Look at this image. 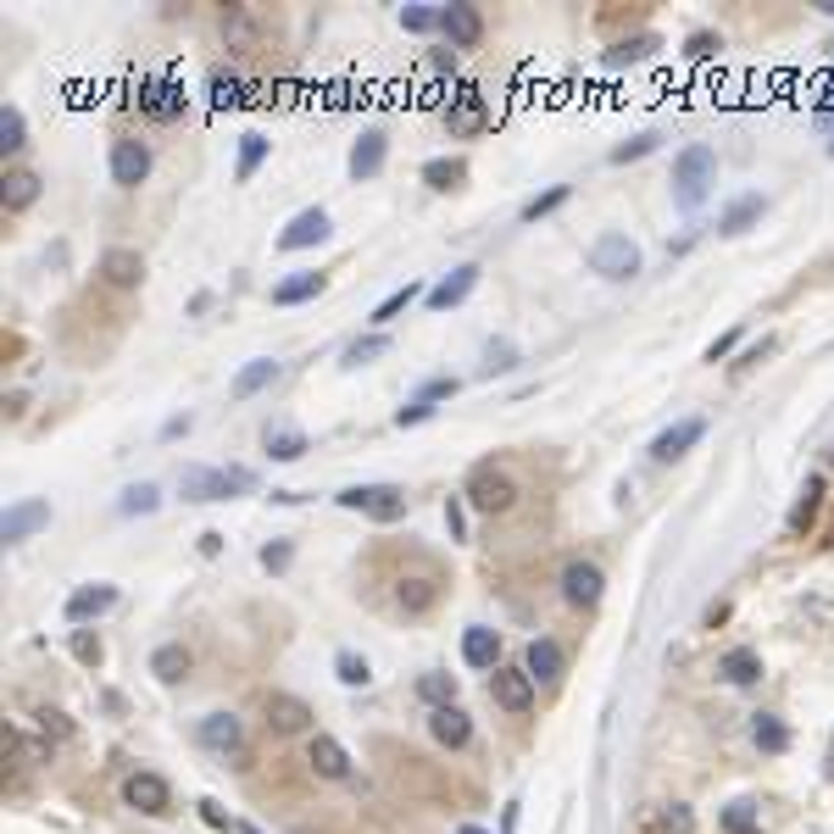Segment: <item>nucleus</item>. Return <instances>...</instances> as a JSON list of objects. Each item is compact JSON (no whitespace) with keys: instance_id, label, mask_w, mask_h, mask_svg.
Listing matches in <instances>:
<instances>
[{"instance_id":"nucleus-21","label":"nucleus","mask_w":834,"mask_h":834,"mask_svg":"<svg viewBox=\"0 0 834 834\" xmlns=\"http://www.w3.org/2000/svg\"><path fill=\"white\" fill-rule=\"evenodd\" d=\"M384 128H362V139L351 145V179H379V167H384Z\"/></svg>"},{"instance_id":"nucleus-39","label":"nucleus","mask_w":834,"mask_h":834,"mask_svg":"<svg viewBox=\"0 0 834 834\" xmlns=\"http://www.w3.org/2000/svg\"><path fill=\"white\" fill-rule=\"evenodd\" d=\"M417 295H424V284H412V279H406V284H401L395 295H384V301L373 306V323H395V317H401V312H406V306H412Z\"/></svg>"},{"instance_id":"nucleus-36","label":"nucleus","mask_w":834,"mask_h":834,"mask_svg":"<svg viewBox=\"0 0 834 834\" xmlns=\"http://www.w3.org/2000/svg\"><path fill=\"white\" fill-rule=\"evenodd\" d=\"M34 201H40V179L23 173V167H18V173H7V212H29Z\"/></svg>"},{"instance_id":"nucleus-30","label":"nucleus","mask_w":834,"mask_h":834,"mask_svg":"<svg viewBox=\"0 0 834 834\" xmlns=\"http://www.w3.org/2000/svg\"><path fill=\"white\" fill-rule=\"evenodd\" d=\"M818 507H823V478L812 473V478L801 484V500L790 507V534H807V529H812V518H818Z\"/></svg>"},{"instance_id":"nucleus-59","label":"nucleus","mask_w":834,"mask_h":834,"mask_svg":"<svg viewBox=\"0 0 834 834\" xmlns=\"http://www.w3.org/2000/svg\"><path fill=\"white\" fill-rule=\"evenodd\" d=\"M201 818H206L212 829H228V818H223V807H217V801H201Z\"/></svg>"},{"instance_id":"nucleus-43","label":"nucleus","mask_w":834,"mask_h":834,"mask_svg":"<svg viewBox=\"0 0 834 834\" xmlns=\"http://www.w3.org/2000/svg\"><path fill=\"white\" fill-rule=\"evenodd\" d=\"M723 829H729V834H763V823H757V807H751V801H734V807H723Z\"/></svg>"},{"instance_id":"nucleus-3","label":"nucleus","mask_w":834,"mask_h":834,"mask_svg":"<svg viewBox=\"0 0 834 834\" xmlns=\"http://www.w3.org/2000/svg\"><path fill=\"white\" fill-rule=\"evenodd\" d=\"M467 500H473V512H512V500H518V484H512V473L507 467H495V462H478L473 473H467V489H462Z\"/></svg>"},{"instance_id":"nucleus-14","label":"nucleus","mask_w":834,"mask_h":834,"mask_svg":"<svg viewBox=\"0 0 834 834\" xmlns=\"http://www.w3.org/2000/svg\"><path fill=\"white\" fill-rule=\"evenodd\" d=\"M112 179H117L123 190H139V184L150 179V150H145L139 139H117V145H112Z\"/></svg>"},{"instance_id":"nucleus-53","label":"nucleus","mask_w":834,"mask_h":834,"mask_svg":"<svg viewBox=\"0 0 834 834\" xmlns=\"http://www.w3.org/2000/svg\"><path fill=\"white\" fill-rule=\"evenodd\" d=\"M718 50H723V40H718V34H690V45H685V56H690V61H712Z\"/></svg>"},{"instance_id":"nucleus-27","label":"nucleus","mask_w":834,"mask_h":834,"mask_svg":"<svg viewBox=\"0 0 834 834\" xmlns=\"http://www.w3.org/2000/svg\"><path fill=\"white\" fill-rule=\"evenodd\" d=\"M424 184H429V190H462V184H467V161H462V156H435V161H424Z\"/></svg>"},{"instance_id":"nucleus-62","label":"nucleus","mask_w":834,"mask_h":834,"mask_svg":"<svg viewBox=\"0 0 834 834\" xmlns=\"http://www.w3.org/2000/svg\"><path fill=\"white\" fill-rule=\"evenodd\" d=\"M829 156H834V145H829Z\"/></svg>"},{"instance_id":"nucleus-38","label":"nucleus","mask_w":834,"mask_h":834,"mask_svg":"<svg viewBox=\"0 0 834 834\" xmlns=\"http://www.w3.org/2000/svg\"><path fill=\"white\" fill-rule=\"evenodd\" d=\"M395 596H401V607H406V612H429V607H435V596H440V584L401 578V590H395Z\"/></svg>"},{"instance_id":"nucleus-7","label":"nucleus","mask_w":834,"mask_h":834,"mask_svg":"<svg viewBox=\"0 0 834 834\" xmlns=\"http://www.w3.org/2000/svg\"><path fill=\"white\" fill-rule=\"evenodd\" d=\"M446 128H451L457 139H473V134H484V128H489V106H484V95L473 90V83H462V90L451 95V106H446Z\"/></svg>"},{"instance_id":"nucleus-25","label":"nucleus","mask_w":834,"mask_h":834,"mask_svg":"<svg viewBox=\"0 0 834 834\" xmlns=\"http://www.w3.org/2000/svg\"><path fill=\"white\" fill-rule=\"evenodd\" d=\"M279 379V362L273 357H257V362H245L239 373H234V384H228V395L234 401H250V395H257V390H268Z\"/></svg>"},{"instance_id":"nucleus-18","label":"nucleus","mask_w":834,"mask_h":834,"mask_svg":"<svg viewBox=\"0 0 834 834\" xmlns=\"http://www.w3.org/2000/svg\"><path fill=\"white\" fill-rule=\"evenodd\" d=\"M268 729L301 734V729H312V707H306L301 696H290V690H273V696H268Z\"/></svg>"},{"instance_id":"nucleus-56","label":"nucleus","mask_w":834,"mask_h":834,"mask_svg":"<svg viewBox=\"0 0 834 834\" xmlns=\"http://www.w3.org/2000/svg\"><path fill=\"white\" fill-rule=\"evenodd\" d=\"M734 346H740V328H729L723 340H712V346H707V362H723V357H729Z\"/></svg>"},{"instance_id":"nucleus-17","label":"nucleus","mask_w":834,"mask_h":834,"mask_svg":"<svg viewBox=\"0 0 834 834\" xmlns=\"http://www.w3.org/2000/svg\"><path fill=\"white\" fill-rule=\"evenodd\" d=\"M112 607H117V584H83V590L67 596V623H90Z\"/></svg>"},{"instance_id":"nucleus-13","label":"nucleus","mask_w":834,"mask_h":834,"mask_svg":"<svg viewBox=\"0 0 834 834\" xmlns=\"http://www.w3.org/2000/svg\"><path fill=\"white\" fill-rule=\"evenodd\" d=\"M50 523V500H18V507H7V523H0V540L7 545H23L29 534H40Z\"/></svg>"},{"instance_id":"nucleus-49","label":"nucleus","mask_w":834,"mask_h":834,"mask_svg":"<svg viewBox=\"0 0 834 834\" xmlns=\"http://www.w3.org/2000/svg\"><path fill=\"white\" fill-rule=\"evenodd\" d=\"M562 201H567V184H556V190H545V195H534V201L523 206V223H540V217H545V212H556Z\"/></svg>"},{"instance_id":"nucleus-2","label":"nucleus","mask_w":834,"mask_h":834,"mask_svg":"<svg viewBox=\"0 0 834 834\" xmlns=\"http://www.w3.org/2000/svg\"><path fill=\"white\" fill-rule=\"evenodd\" d=\"M257 489L250 467H184V500H234Z\"/></svg>"},{"instance_id":"nucleus-33","label":"nucleus","mask_w":834,"mask_h":834,"mask_svg":"<svg viewBox=\"0 0 834 834\" xmlns=\"http://www.w3.org/2000/svg\"><path fill=\"white\" fill-rule=\"evenodd\" d=\"M201 740H206L212 751H239V718H234V712H212V718L201 723Z\"/></svg>"},{"instance_id":"nucleus-50","label":"nucleus","mask_w":834,"mask_h":834,"mask_svg":"<svg viewBox=\"0 0 834 834\" xmlns=\"http://www.w3.org/2000/svg\"><path fill=\"white\" fill-rule=\"evenodd\" d=\"M18 145H23V112L7 106L0 112V150H18Z\"/></svg>"},{"instance_id":"nucleus-48","label":"nucleus","mask_w":834,"mask_h":834,"mask_svg":"<svg viewBox=\"0 0 834 834\" xmlns=\"http://www.w3.org/2000/svg\"><path fill=\"white\" fill-rule=\"evenodd\" d=\"M384 351H390L384 334H368V340H357V346L346 351V368H362V362H373V357H384Z\"/></svg>"},{"instance_id":"nucleus-28","label":"nucleus","mask_w":834,"mask_h":834,"mask_svg":"<svg viewBox=\"0 0 834 834\" xmlns=\"http://www.w3.org/2000/svg\"><path fill=\"white\" fill-rule=\"evenodd\" d=\"M323 290H328L323 273H295V279L273 284V306H301V301H312V295H323Z\"/></svg>"},{"instance_id":"nucleus-46","label":"nucleus","mask_w":834,"mask_h":834,"mask_svg":"<svg viewBox=\"0 0 834 834\" xmlns=\"http://www.w3.org/2000/svg\"><path fill=\"white\" fill-rule=\"evenodd\" d=\"M656 139H662V134H634V139L612 145V161H618V167H623V161H640V156H651V150H656Z\"/></svg>"},{"instance_id":"nucleus-51","label":"nucleus","mask_w":834,"mask_h":834,"mask_svg":"<svg viewBox=\"0 0 834 834\" xmlns=\"http://www.w3.org/2000/svg\"><path fill=\"white\" fill-rule=\"evenodd\" d=\"M440 18H446V7H406V12H401V23H406L412 34H424V29H435Z\"/></svg>"},{"instance_id":"nucleus-52","label":"nucleus","mask_w":834,"mask_h":834,"mask_svg":"<svg viewBox=\"0 0 834 834\" xmlns=\"http://www.w3.org/2000/svg\"><path fill=\"white\" fill-rule=\"evenodd\" d=\"M72 656H78L83 667H95V662H101V640H95L90 629H72Z\"/></svg>"},{"instance_id":"nucleus-4","label":"nucleus","mask_w":834,"mask_h":834,"mask_svg":"<svg viewBox=\"0 0 834 834\" xmlns=\"http://www.w3.org/2000/svg\"><path fill=\"white\" fill-rule=\"evenodd\" d=\"M134 101H139V112L150 117V123H173V117H184V83L173 78V72H145L139 78V90H134Z\"/></svg>"},{"instance_id":"nucleus-23","label":"nucleus","mask_w":834,"mask_h":834,"mask_svg":"<svg viewBox=\"0 0 834 834\" xmlns=\"http://www.w3.org/2000/svg\"><path fill=\"white\" fill-rule=\"evenodd\" d=\"M101 279L128 290V284H139V279H145V257H139V250H128V245H112L106 257H101Z\"/></svg>"},{"instance_id":"nucleus-31","label":"nucleus","mask_w":834,"mask_h":834,"mask_svg":"<svg viewBox=\"0 0 834 834\" xmlns=\"http://www.w3.org/2000/svg\"><path fill=\"white\" fill-rule=\"evenodd\" d=\"M751 740H757V745L768 751V757H779V751H790V729H785L774 712H757V718H751Z\"/></svg>"},{"instance_id":"nucleus-20","label":"nucleus","mask_w":834,"mask_h":834,"mask_svg":"<svg viewBox=\"0 0 834 834\" xmlns=\"http://www.w3.org/2000/svg\"><path fill=\"white\" fill-rule=\"evenodd\" d=\"M718 679H723V685H740V690H745V685H757V679H763V656L751 651V645L723 651V656H718Z\"/></svg>"},{"instance_id":"nucleus-63","label":"nucleus","mask_w":834,"mask_h":834,"mask_svg":"<svg viewBox=\"0 0 834 834\" xmlns=\"http://www.w3.org/2000/svg\"><path fill=\"white\" fill-rule=\"evenodd\" d=\"M829 50H834V40H829Z\"/></svg>"},{"instance_id":"nucleus-24","label":"nucleus","mask_w":834,"mask_h":834,"mask_svg":"<svg viewBox=\"0 0 834 834\" xmlns=\"http://www.w3.org/2000/svg\"><path fill=\"white\" fill-rule=\"evenodd\" d=\"M429 729H435V740L451 745V751L473 740V718H467L462 707H435V712H429Z\"/></svg>"},{"instance_id":"nucleus-47","label":"nucleus","mask_w":834,"mask_h":834,"mask_svg":"<svg viewBox=\"0 0 834 834\" xmlns=\"http://www.w3.org/2000/svg\"><path fill=\"white\" fill-rule=\"evenodd\" d=\"M334 667H340V679H346V685H368V679H373V667H368L357 651H340V656H334Z\"/></svg>"},{"instance_id":"nucleus-58","label":"nucleus","mask_w":834,"mask_h":834,"mask_svg":"<svg viewBox=\"0 0 834 834\" xmlns=\"http://www.w3.org/2000/svg\"><path fill=\"white\" fill-rule=\"evenodd\" d=\"M40 729H45V734H56V740H67V723H61V712H40Z\"/></svg>"},{"instance_id":"nucleus-42","label":"nucleus","mask_w":834,"mask_h":834,"mask_svg":"<svg viewBox=\"0 0 834 834\" xmlns=\"http://www.w3.org/2000/svg\"><path fill=\"white\" fill-rule=\"evenodd\" d=\"M117 507H123L128 518H134V512H156V507H161V489H156V484H128Z\"/></svg>"},{"instance_id":"nucleus-29","label":"nucleus","mask_w":834,"mask_h":834,"mask_svg":"<svg viewBox=\"0 0 834 834\" xmlns=\"http://www.w3.org/2000/svg\"><path fill=\"white\" fill-rule=\"evenodd\" d=\"M150 674H156L161 685H179V679L190 674V651H184V645H156V651H150Z\"/></svg>"},{"instance_id":"nucleus-11","label":"nucleus","mask_w":834,"mask_h":834,"mask_svg":"<svg viewBox=\"0 0 834 834\" xmlns=\"http://www.w3.org/2000/svg\"><path fill=\"white\" fill-rule=\"evenodd\" d=\"M328 234H334L328 212H323V206H306V212H295L290 228L279 234V250H306V245H323Z\"/></svg>"},{"instance_id":"nucleus-55","label":"nucleus","mask_w":834,"mask_h":834,"mask_svg":"<svg viewBox=\"0 0 834 834\" xmlns=\"http://www.w3.org/2000/svg\"><path fill=\"white\" fill-rule=\"evenodd\" d=\"M429 412H435V406H424V401H406V406L395 412V424H401V429H412V424H424Z\"/></svg>"},{"instance_id":"nucleus-12","label":"nucleus","mask_w":834,"mask_h":834,"mask_svg":"<svg viewBox=\"0 0 834 834\" xmlns=\"http://www.w3.org/2000/svg\"><path fill=\"white\" fill-rule=\"evenodd\" d=\"M223 40H228L234 56H257V45H262V18H257V7H228Z\"/></svg>"},{"instance_id":"nucleus-6","label":"nucleus","mask_w":834,"mask_h":834,"mask_svg":"<svg viewBox=\"0 0 834 834\" xmlns=\"http://www.w3.org/2000/svg\"><path fill=\"white\" fill-rule=\"evenodd\" d=\"M590 273H601V279H634L640 273V245L629 234H601L590 245Z\"/></svg>"},{"instance_id":"nucleus-57","label":"nucleus","mask_w":834,"mask_h":834,"mask_svg":"<svg viewBox=\"0 0 834 834\" xmlns=\"http://www.w3.org/2000/svg\"><path fill=\"white\" fill-rule=\"evenodd\" d=\"M284 562H290V545H268V551H262V567H273V573H279Z\"/></svg>"},{"instance_id":"nucleus-8","label":"nucleus","mask_w":834,"mask_h":834,"mask_svg":"<svg viewBox=\"0 0 834 834\" xmlns=\"http://www.w3.org/2000/svg\"><path fill=\"white\" fill-rule=\"evenodd\" d=\"M123 801L145 818H161V812H173V790H167L161 774H128L123 779Z\"/></svg>"},{"instance_id":"nucleus-54","label":"nucleus","mask_w":834,"mask_h":834,"mask_svg":"<svg viewBox=\"0 0 834 834\" xmlns=\"http://www.w3.org/2000/svg\"><path fill=\"white\" fill-rule=\"evenodd\" d=\"M446 395H457V379H429L424 390H417L412 401H424V406H435V401H446Z\"/></svg>"},{"instance_id":"nucleus-16","label":"nucleus","mask_w":834,"mask_h":834,"mask_svg":"<svg viewBox=\"0 0 834 834\" xmlns=\"http://www.w3.org/2000/svg\"><path fill=\"white\" fill-rule=\"evenodd\" d=\"M473 284H478V268L473 262H462V268H451L424 301H429V312H451V306H462L467 295H473Z\"/></svg>"},{"instance_id":"nucleus-41","label":"nucleus","mask_w":834,"mask_h":834,"mask_svg":"<svg viewBox=\"0 0 834 834\" xmlns=\"http://www.w3.org/2000/svg\"><path fill=\"white\" fill-rule=\"evenodd\" d=\"M651 50H656V34H634V40H618V45L607 50V61L623 67V61H645Z\"/></svg>"},{"instance_id":"nucleus-1","label":"nucleus","mask_w":834,"mask_h":834,"mask_svg":"<svg viewBox=\"0 0 834 834\" xmlns=\"http://www.w3.org/2000/svg\"><path fill=\"white\" fill-rule=\"evenodd\" d=\"M712 179H718V156H712L707 145H685V150L674 156V201H679L685 212H696V206L707 201Z\"/></svg>"},{"instance_id":"nucleus-61","label":"nucleus","mask_w":834,"mask_h":834,"mask_svg":"<svg viewBox=\"0 0 834 834\" xmlns=\"http://www.w3.org/2000/svg\"><path fill=\"white\" fill-rule=\"evenodd\" d=\"M462 834H484V829H462Z\"/></svg>"},{"instance_id":"nucleus-19","label":"nucleus","mask_w":834,"mask_h":834,"mask_svg":"<svg viewBox=\"0 0 834 834\" xmlns=\"http://www.w3.org/2000/svg\"><path fill=\"white\" fill-rule=\"evenodd\" d=\"M306 763H312V774H323V779H346V774H351V757H346V745L334 740V734H312Z\"/></svg>"},{"instance_id":"nucleus-26","label":"nucleus","mask_w":834,"mask_h":834,"mask_svg":"<svg viewBox=\"0 0 834 834\" xmlns=\"http://www.w3.org/2000/svg\"><path fill=\"white\" fill-rule=\"evenodd\" d=\"M523 667H529V679L556 685V679H562V645H556V640H534L529 656H523Z\"/></svg>"},{"instance_id":"nucleus-37","label":"nucleus","mask_w":834,"mask_h":834,"mask_svg":"<svg viewBox=\"0 0 834 834\" xmlns=\"http://www.w3.org/2000/svg\"><path fill=\"white\" fill-rule=\"evenodd\" d=\"M268 457L273 462H301L306 457V435L301 429H268Z\"/></svg>"},{"instance_id":"nucleus-22","label":"nucleus","mask_w":834,"mask_h":834,"mask_svg":"<svg viewBox=\"0 0 834 834\" xmlns=\"http://www.w3.org/2000/svg\"><path fill=\"white\" fill-rule=\"evenodd\" d=\"M440 29H446V40H451L457 50H473V45L484 40V18H478V7H446Z\"/></svg>"},{"instance_id":"nucleus-34","label":"nucleus","mask_w":834,"mask_h":834,"mask_svg":"<svg viewBox=\"0 0 834 834\" xmlns=\"http://www.w3.org/2000/svg\"><path fill=\"white\" fill-rule=\"evenodd\" d=\"M206 95H212V106H239V101H245V78H239V72H228V67H212Z\"/></svg>"},{"instance_id":"nucleus-15","label":"nucleus","mask_w":834,"mask_h":834,"mask_svg":"<svg viewBox=\"0 0 834 834\" xmlns=\"http://www.w3.org/2000/svg\"><path fill=\"white\" fill-rule=\"evenodd\" d=\"M701 435H707V424H701V417H679L674 429H662V435L651 440V457H656V462H679V457H685V451H690Z\"/></svg>"},{"instance_id":"nucleus-44","label":"nucleus","mask_w":834,"mask_h":834,"mask_svg":"<svg viewBox=\"0 0 834 834\" xmlns=\"http://www.w3.org/2000/svg\"><path fill=\"white\" fill-rule=\"evenodd\" d=\"M417 690H424L435 707H457V679L451 674H424V679H417Z\"/></svg>"},{"instance_id":"nucleus-35","label":"nucleus","mask_w":834,"mask_h":834,"mask_svg":"<svg viewBox=\"0 0 834 834\" xmlns=\"http://www.w3.org/2000/svg\"><path fill=\"white\" fill-rule=\"evenodd\" d=\"M757 217H763V195H740V201L718 217V234H745Z\"/></svg>"},{"instance_id":"nucleus-32","label":"nucleus","mask_w":834,"mask_h":834,"mask_svg":"<svg viewBox=\"0 0 834 834\" xmlns=\"http://www.w3.org/2000/svg\"><path fill=\"white\" fill-rule=\"evenodd\" d=\"M462 656H467V667H495V656H500L495 629H467L462 634Z\"/></svg>"},{"instance_id":"nucleus-45","label":"nucleus","mask_w":834,"mask_h":834,"mask_svg":"<svg viewBox=\"0 0 834 834\" xmlns=\"http://www.w3.org/2000/svg\"><path fill=\"white\" fill-rule=\"evenodd\" d=\"M512 368H518V351H512L507 340H489V351H484V368H478V373H484V379H495V373H512Z\"/></svg>"},{"instance_id":"nucleus-5","label":"nucleus","mask_w":834,"mask_h":834,"mask_svg":"<svg viewBox=\"0 0 834 834\" xmlns=\"http://www.w3.org/2000/svg\"><path fill=\"white\" fill-rule=\"evenodd\" d=\"M406 489L401 484H351V489H340V507H351V512H368L373 523H395V518H406Z\"/></svg>"},{"instance_id":"nucleus-9","label":"nucleus","mask_w":834,"mask_h":834,"mask_svg":"<svg viewBox=\"0 0 834 834\" xmlns=\"http://www.w3.org/2000/svg\"><path fill=\"white\" fill-rule=\"evenodd\" d=\"M489 696H495V707H507V712H529L534 707L529 667H495V674H489Z\"/></svg>"},{"instance_id":"nucleus-10","label":"nucleus","mask_w":834,"mask_h":834,"mask_svg":"<svg viewBox=\"0 0 834 834\" xmlns=\"http://www.w3.org/2000/svg\"><path fill=\"white\" fill-rule=\"evenodd\" d=\"M562 596H567L573 607H596V601H601V567L584 562V556H573V562L562 567Z\"/></svg>"},{"instance_id":"nucleus-40","label":"nucleus","mask_w":834,"mask_h":834,"mask_svg":"<svg viewBox=\"0 0 834 834\" xmlns=\"http://www.w3.org/2000/svg\"><path fill=\"white\" fill-rule=\"evenodd\" d=\"M262 156H268V139H262V134H245V139H239V167H234V179L250 184V173L262 167Z\"/></svg>"},{"instance_id":"nucleus-60","label":"nucleus","mask_w":834,"mask_h":834,"mask_svg":"<svg viewBox=\"0 0 834 834\" xmlns=\"http://www.w3.org/2000/svg\"><path fill=\"white\" fill-rule=\"evenodd\" d=\"M446 523H451V540H462V507L457 500H446Z\"/></svg>"}]
</instances>
